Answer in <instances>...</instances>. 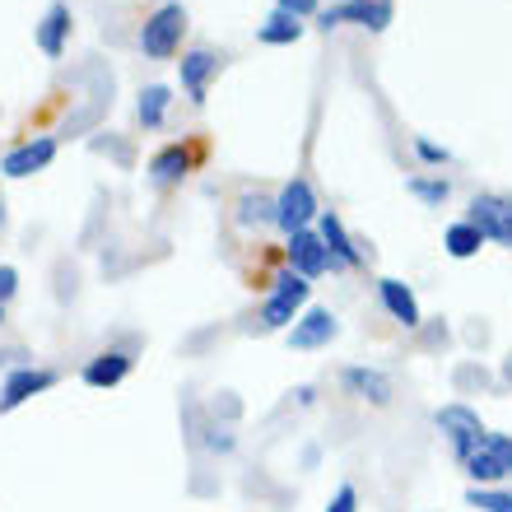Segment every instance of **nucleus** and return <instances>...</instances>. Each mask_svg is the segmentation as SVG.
Returning <instances> with one entry per match:
<instances>
[{
    "mask_svg": "<svg viewBox=\"0 0 512 512\" xmlns=\"http://www.w3.org/2000/svg\"><path fill=\"white\" fill-rule=\"evenodd\" d=\"M326 512H359V489L340 485L336 494H331V503H326Z\"/></svg>",
    "mask_w": 512,
    "mask_h": 512,
    "instance_id": "nucleus-30",
    "label": "nucleus"
},
{
    "mask_svg": "<svg viewBox=\"0 0 512 512\" xmlns=\"http://www.w3.org/2000/svg\"><path fill=\"white\" fill-rule=\"evenodd\" d=\"M182 33H187V5L182 0H168L159 10L149 14L145 24H140V52L145 61H173L182 52Z\"/></svg>",
    "mask_w": 512,
    "mask_h": 512,
    "instance_id": "nucleus-2",
    "label": "nucleus"
},
{
    "mask_svg": "<svg viewBox=\"0 0 512 512\" xmlns=\"http://www.w3.org/2000/svg\"><path fill=\"white\" fill-rule=\"evenodd\" d=\"M485 447L503 461V471L512 475V438H508V433H485Z\"/></svg>",
    "mask_w": 512,
    "mask_h": 512,
    "instance_id": "nucleus-29",
    "label": "nucleus"
},
{
    "mask_svg": "<svg viewBox=\"0 0 512 512\" xmlns=\"http://www.w3.org/2000/svg\"><path fill=\"white\" fill-rule=\"evenodd\" d=\"M466 503H471V508H480V512H512V489H499V485L480 489V485H471V489H466Z\"/></svg>",
    "mask_w": 512,
    "mask_h": 512,
    "instance_id": "nucleus-24",
    "label": "nucleus"
},
{
    "mask_svg": "<svg viewBox=\"0 0 512 512\" xmlns=\"http://www.w3.org/2000/svg\"><path fill=\"white\" fill-rule=\"evenodd\" d=\"M275 10L294 14V19H317V14H322V0H275Z\"/></svg>",
    "mask_w": 512,
    "mask_h": 512,
    "instance_id": "nucleus-28",
    "label": "nucleus"
},
{
    "mask_svg": "<svg viewBox=\"0 0 512 512\" xmlns=\"http://www.w3.org/2000/svg\"><path fill=\"white\" fill-rule=\"evenodd\" d=\"M336 336H340L336 312L308 303V308L298 312V322L284 331V345H289V350H298V354H308V350H326V345H331Z\"/></svg>",
    "mask_w": 512,
    "mask_h": 512,
    "instance_id": "nucleus-7",
    "label": "nucleus"
},
{
    "mask_svg": "<svg viewBox=\"0 0 512 512\" xmlns=\"http://www.w3.org/2000/svg\"><path fill=\"white\" fill-rule=\"evenodd\" d=\"M131 373H135V350L131 345H108V350H98L94 359H84L80 382L84 387H94V391H112V387H122Z\"/></svg>",
    "mask_w": 512,
    "mask_h": 512,
    "instance_id": "nucleus-8",
    "label": "nucleus"
},
{
    "mask_svg": "<svg viewBox=\"0 0 512 512\" xmlns=\"http://www.w3.org/2000/svg\"><path fill=\"white\" fill-rule=\"evenodd\" d=\"M466 219L485 233V243L512 247V201H503V196H494V191H480V196L471 201V215Z\"/></svg>",
    "mask_w": 512,
    "mask_h": 512,
    "instance_id": "nucleus-12",
    "label": "nucleus"
},
{
    "mask_svg": "<svg viewBox=\"0 0 512 512\" xmlns=\"http://www.w3.org/2000/svg\"><path fill=\"white\" fill-rule=\"evenodd\" d=\"M294 401L303 405V410H308V405H317V387H312V382H303V387H294Z\"/></svg>",
    "mask_w": 512,
    "mask_h": 512,
    "instance_id": "nucleus-31",
    "label": "nucleus"
},
{
    "mask_svg": "<svg viewBox=\"0 0 512 512\" xmlns=\"http://www.w3.org/2000/svg\"><path fill=\"white\" fill-rule=\"evenodd\" d=\"M70 33H75V14H70L66 0H52L47 5V14L38 19V28H33V42H38L42 56H52V61H61L70 47Z\"/></svg>",
    "mask_w": 512,
    "mask_h": 512,
    "instance_id": "nucleus-15",
    "label": "nucleus"
},
{
    "mask_svg": "<svg viewBox=\"0 0 512 512\" xmlns=\"http://www.w3.org/2000/svg\"><path fill=\"white\" fill-rule=\"evenodd\" d=\"M284 266L303 275V280H322L326 270H331V256H326V243L317 229H303L294 238H284Z\"/></svg>",
    "mask_w": 512,
    "mask_h": 512,
    "instance_id": "nucleus-11",
    "label": "nucleus"
},
{
    "mask_svg": "<svg viewBox=\"0 0 512 512\" xmlns=\"http://www.w3.org/2000/svg\"><path fill=\"white\" fill-rule=\"evenodd\" d=\"M56 149H61V140H56V135H33V140H19L14 149H5V154H0V177L19 182V177L42 173V168L56 159Z\"/></svg>",
    "mask_w": 512,
    "mask_h": 512,
    "instance_id": "nucleus-9",
    "label": "nucleus"
},
{
    "mask_svg": "<svg viewBox=\"0 0 512 512\" xmlns=\"http://www.w3.org/2000/svg\"><path fill=\"white\" fill-rule=\"evenodd\" d=\"M317 215H322V205H317V191H312L308 177H289L280 187V196H275V229L284 233V238H294V233L312 229L317 224Z\"/></svg>",
    "mask_w": 512,
    "mask_h": 512,
    "instance_id": "nucleus-4",
    "label": "nucleus"
},
{
    "mask_svg": "<svg viewBox=\"0 0 512 512\" xmlns=\"http://www.w3.org/2000/svg\"><path fill=\"white\" fill-rule=\"evenodd\" d=\"M205 447H210L215 457H233L238 438H233V429H224V424H210V429H205Z\"/></svg>",
    "mask_w": 512,
    "mask_h": 512,
    "instance_id": "nucleus-27",
    "label": "nucleus"
},
{
    "mask_svg": "<svg viewBox=\"0 0 512 512\" xmlns=\"http://www.w3.org/2000/svg\"><path fill=\"white\" fill-rule=\"evenodd\" d=\"M308 298H312V280H303V275H294V270L284 266L270 280L266 298H261V312H256L261 331H289L298 322V312L308 308Z\"/></svg>",
    "mask_w": 512,
    "mask_h": 512,
    "instance_id": "nucleus-1",
    "label": "nucleus"
},
{
    "mask_svg": "<svg viewBox=\"0 0 512 512\" xmlns=\"http://www.w3.org/2000/svg\"><path fill=\"white\" fill-rule=\"evenodd\" d=\"M0 229H5V201H0Z\"/></svg>",
    "mask_w": 512,
    "mask_h": 512,
    "instance_id": "nucleus-32",
    "label": "nucleus"
},
{
    "mask_svg": "<svg viewBox=\"0 0 512 512\" xmlns=\"http://www.w3.org/2000/svg\"><path fill=\"white\" fill-rule=\"evenodd\" d=\"M391 19H396V0H340V5L317 14V28L331 33V28H340V24H359V28H368V33H387Z\"/></svg>",
    "mask_w": 512,
    "mask_h": 512,
    "instance_id": "nucleus-5",
    "label": "nucleus"
},
{
    "mask_svg": "<svg viewBox=\"0 0 512 512\" xmlns=\"http://www.w3.org/2000/svg\"><path fill=\"white\" fill-rule=\"evenodd\" d=\"M461 471L471 475V480H475L480 489H489V485H499V480H508V471H503V461L494 457V452H489L485 443H480V447L471 452V457L461 461Z\"/></svg>",
    "mask_w": 512,
    "mask_h": 512,
    "instance_id": "nucleus-21",
    "label": "nucleus"
},
{
    "mask_svg": "<svg viewBox=\"0 0 512 512\" xmlns=\"http://www.w3.org/2000/svg\"><path fill=\"white\" fill-rule=\"evenodd\" d=\"M443 247L452 261H471V256H480V247H485V233L475 229L471 219H457V224H447Z\"/></svg>",
    "mask_w": 512,
    "mask_h": 512,
    "instance_id": "nucleus-20",
    "label": "nucleus"
},
{
    "mask_svg": "<svg viewBox=\"0 0 512 512\" xmlns=\"http://www.w3.org/2000/svg\"><path fill=\"white\" fill-rule=\"evenodd\" d=\"M340 387L350 391L354 401H364V405H391V396H396V387H391V378L382 373V368L373 364H345L340 368Z\"/></svg>",
    "mask_w": 512,
    "mask_h": 512,
    "instance_id": "nucleus-14",
    "label": "nucleus"
},
{
    "mask_svg": "<svg viewBox=\"0 0 512 512\" xmlns=\"http://www.w3.org/2000/svg\"><path fill=\"white\" fill-rule=\"evenodd\" d=\"M378 298H382V308H387L391 322L405 326V331H419L424 312H419V298H415V289H410V284L396 280V275H382V280H378Z\"/></svg>",
    "mask_w": 512,
    "mask_h": 512,
    "instance_id": "nucleus-17",
    "label": "nucleus"
},
{
    "mask_svg": "<svg viewBox=\"0 0 512 512\" xmlns=\"http://www.w3.org/2000/svg\"><path fill=\"white\" fill-rule=\"evenodd\" d=\"M168 108H173V89H168V84H145V89H140V103H135V117H140L145 131H159V126L168 122Z\"/></svg>",
    "mask_w": 512,
    "mask_h": 512,
    "instance_id": "nucleus-19",
    "label": "nucleus"
},
{
    "mask_svg": "<svg viewBox=\"0 0 512 512\" xmlns=\"http://www.w3.org/2000/svg\"><path fill=\"white\" fill-rule=\"evenodd\" d=\"M219 70H224V56L210 52V47H191V52H182L177 75H182V94H187L196 108H205V98H210V80H215Z\"/></svg>",
    "mask_w": 512,
    "mask_h": 512,
    "instance_id": "nucleus-10",
    "label": "nucleus"
},
{
    "mask_svg": "<svg viewBox=\"0 0 512 512\" xmlns=\"http://www.w3.org/2000/svg\"><path fill=\"white\" fill-rule=\"evenodd\" d=\"M405 191L438 210V205H447V196H452V182H447V177H410V182H405Z\"/></svg>",
    "mask_w": 512,
    "mask_h": 512,
    "instance_id": "nucleus-23",
    "label": "nucleus"
},
{
    "mask_svg": "<svg viewBox=\"0 0 512 512\" xmlns=\"http://www.w3.org/2000/svg\"><path fill=\"white\" fill-rule=\"evenodd\" d=\"M433 424H438V433H443L447 438V447H452V457H457V466L466 457H471L475 447L485 443V419L475 415L471 405L466 401H447V405H438V410H433Z\"/></svg>",
    "mask_w": 512,
    "mask_h": 512,
    "instance_id": "nucleus-3",
    "label": "nucleus"
},
{
    "mask_svg": "<svg viewBox=\"0 0 512 512\" xmlns=\"http://www.w3.org/2000/svg\"><path fill=\"white\" fill-rule=\"evenodd\" d=\"M238 224H243V229H252V224H275V201L256 196V191H243V196H238Z\"/></svg>",
    "mask_w": 512,
    "mask_h": 512,
    "instance_id": "nucleus-22",
    "label": "nucleus"
},
{
    "mask_svg": "<svg viewBox=\"0 0 512 512\" xmlns=\"http://www.w3.org/2000/svg\"><path fill=\"white\" fill-rule=\"evenodd\" d=\"M201 159V145H182V140H173V145H163L154 159H149V182L159 191L177 187V182H187L191 163Z\"/></svg>",
    "mask_w": 512,
    "mask_h": 512,
    "instance_id": "nucleus-16",
    "label": "nucleus"
},
{
    "mask_svg": "<svg viewBox=\"0 0 512 512\" xmlns=\"http://www.w3.org/2000/svg\"><path fill=\"white\" fill-rule=\"evenodd\" d=\"M415 154L424 163H433V168H447V163H452V149L438 145V140H429V135H415Z\"/></svg>",
    "mask_w": 512,
    "mask_h": 512,
    "instance_id": "nucleus-26",
    "label": "nucleus"
},
{
    "mask_svg": "<svg viewBox=\"0 0 512 512\" xmlns=\"http://www.w3.org/2000/svg\"><path fill=\"white\" fill-rule=\"evenodd\" d=\"M317 233H322L326 256H331V270H359L364 266V247L350 238V229H345V219H340L336 210H322V215H317Z\"/></svg>",
    "mask_w": 512,
    "mask_h": 512,
    "instance_id": "nucleus-13",
    "label": "nucleus"
},
{
    "mask_svg": "<svg viewBox=\"0 0 512 512\" xmlns=\"http://www.w3.org/2000/svg\"><path fill=\"white\" fill-rule=\"evenodd\" d=\"M56 382H61V373H56V368H42V364H19V368H10V373H5V382H0V415L19 410L24 401L42 396V391H52Z\"/></svg>",
    "mask_w": 512,
    "mask_h": 512,
    "instance_id": "nucleus-6",
    "label": "nucleus"
},
{
    "mask_svg": "<svg viewBox=\"0 0 512 512\" xmlns=\"http://www.w3.org/2000/svg\"><path fill=\"white\" fill-rule=\"evenodd\" d=\"M14 294H19V270H14V266H0V326L10 322Z\"/></svg>",
    "mask_w": 512,
    "mask_h": 512,
    "instance_id": "nucleus-25",
    "label": "nucleus"
},
{
    "mask_svg": "<svg viewBox=\"0 0 512 512\" xmlns=\"http://www.w3.org/2000/svg\"><path fill=\"white\" fill-rule=\"evenodd\" d=\"M303 33H308V24L284 10H270L266 24H256V42H261V47H294Z\"/></svg>",
    "mask_w": 512,
    "mask_h": 512,
    "instance_id": "nucleus-18",
    "label": "nucleus"
}]
</instances>
